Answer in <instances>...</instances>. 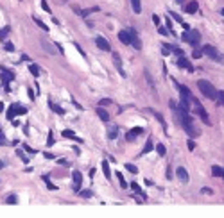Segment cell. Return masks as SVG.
I'll list each match as a JSON object with an SVG mask.
<instances>
[{"mask_svg":"<svg viewBox=\"0 0 224 218\" xmlns=\"http://www.w3.org/2000/svg\"><path fill=\"white\" fill-rule=\"evenodd\" d=\"M197 88H199V91H201L206 98H210V100H215V98H217V91H215V88H214L208 81H205V79L197 81Z\"/></svg>","mask_w":224,"mask_h":218,"instance_id":"1","label":"cell"},{"mask_svg":"<svg viewBox=\"0 0 224 218\" xmlns=\"http://www.w3.org/2000/svg\"><path fill=\"white\" fill-rule=\"evenodd\" d=\"M190 107H192V109H194V111H196V113H197V115L201 116V118H203V122H205V123L212 125V122H210V116L206 115L205 107H203V106H201V104H199V102H197V100L194 98V97H192V100H190Z\"/></svg>","mask_w":224,"mask_h":218,"instance_id":"2","label":"cell"},{"mask_svg":"<svg viewBox=\"0 0 224 218\" xmlns=\"http://www.w3.org/2000/svg\"><path fill=\"white\" fill-rule=\"evenodd\" d=\"M181 39L187 41V43H190V45H197L199 39H201V34L197 30H185L183 36H181Z\"/></svg>","mask_w":224,"mask_h":218,"instance_id":"3","label":"cell"},{"mask_svg":"<svg viewBox=\"0 0 224 218\" xmlns=\"http://www.w3.org/2000/svg\"><path fill=\"white\" fill-rule=\"evenodd\" d=\"M203 54H206V55L212 57V59H219V61H223V63H224V55H219L217 48L212 47V45H205V47H203Z\"/></svg>","mask_w":224,"mask_h":218,"instance_id":"4","label":"cell"},{"mask_svg":"<svg viewBox=\"0 0 224 218\" xmlns=\"http://www.w3.org/2000/svg\"><path fill=\"white\" fill-rule=\"evenodd\" d=\"M0 73H2V79H4V86H5V91H11V89H9V86H7V82H9V81H14V73H13L11 70L4 68V66H0Z\"/></svg>","mask_w":224,"mask_h":218,"instance_id":"5","label":"cell"},{"mask_svg":"<svg viewBox=\"0 0 224 218\" xmlns=\"http://www.w3.org/2000/svg\"><path fill=\"white\" fill-rule=\"evenodd\" d=\"M183 125V129L187 131V134L190 136V138H197L199 136V131L194 127V122H190V123H181Z\"/></svg>","mask_w":224,"mask_h":218,"instance_id":"6","label":"cell"},{"mask_svg":"<svg viewBox=\"0 0 224 218\" xmlns=\"http://www.w3.org/2000/svg\"><path fill=\"white\" fill-rule=\"evenodd\" d=\"M95 43H97V47H99L100 50H104V52H109V50H111V47H109L108 39H104L102 36H97V38H95Z\"/></svg>","mask_w":224,"mask_h":218,"instance_id":"7","label":"cell"},{"mask_svg":"<svg viewBox=\"0 0 224 218\" xmlns=\"http://www.w3.org/2000/svg\"><path fill=\"white\" fill-rule=\"evenodd\" d=\"M142 132H144V129H142V127H135V129L127 131V134H126V140H127V141H135V138H136L138 134H142Z\"/></svg>","mask_w":224,"mask_h":218,"instance_id":"8","label":"cell"},{"mask_svg":"<svg viewBox=\"0 0 224 218\" xmlns=\"http://www.w3.org/2000/svg\"><path fill=\"white\" fill-rule=\"evenodd\" d=\"M113 63H115V68L118 70V73H120L122 77H126V72H124V68H122V61H120V55H118V54H113Z\"/></svg>","mask_w":224,"mask_h":218,"instance_id":"9","label":"cell"},{"mask_svg":"<svg viewBox=\"0 0 224 218\" xmlns=\"http://www.w3.org/2000/svg\"><path fill=\"white\" fill-rule=\"evenodd\" d=\"M72 177H74V190H75V191H79L81 183H83V174H81V172H74V174H72Z\"/></svg>","mask_w":224,"mask_h":218,"instance_id":"10","label":"cell"},{"mask_svg":"<svg viewBox=\"0 0 224 218\" xmlns=\"http://www.w3.org/2000/svg\"><path fill=\"white\" fill-rule=\"evenodd\" d=\"M118 39L124 45H131V34H129V30H120L118 32Z\"/></svg>","mask_w":224,"mask_h":218,"instance_id":"11","label":"cell"},{"mask_svg":"<svg viewBox=\"0 0 224 218\" xmlns=\"http://www.w3.org/2000/svg\"><path fill=\"white\" fill-rule=\"evenodd\" d=\"M176 175L179 177V181H181V183H188V172H187L183 166H179V168L176 170Z\"/></svg>","mask_w":224,"mask_h":218,"instance_id":"12","label":"cell"},{"mask_svg":"<svg viewBox=\"0 0 224 218\" xmlns=\"http://www.w3.org/2000/svg\"><path fill=\"white\" fill-rule=\"evenodd\" d=\"M197 7H199V5H197V2H196V0H192V2H188L183 9H185L188 14H194V13H197Z\"/></svg>","mask_w":224,"mask_h":218,"instance_id":"13","label":"cell"},{"mask_svg":"<svg viewBox=\"0 0 224 218\" xmlns=\"http://www.w3.org/2000/svg\"><path fill=\"white\" fill-rule=\"evenodd\" d=\"M97 115H99V118H100L102 122H109V113H108L102 106H99V107H97Z\"/></svg>","mask_w":224,"mask_h":218,"instance_id":"14","label":"cell"},{"mask_svg":"<svg viewBox=\"0 0 224 218\" xmlns=\"http://www.w3.org/2000/svg\"><path fill=\"white\" fill-rule=\"evenodd\" d=\"M178 66H179V68H187V70L192 72V64H190V61H188L187 57H179V59H178Z\"/></svg>","mask_w":224,"mask_h":218,"instance_id":"15","label":"cell"},{"mask_svg":"<svg viewBox=\"0 0 224 218\" xmlns=\"http://www.w3.org/2000/svg\"><path fill=\"white\" fill-rule=\"evenodd\" d=\"M61 134H63V136H65L66 140H75V141H79V143L83 141V140H81L79 136H75V132H74V131H63Z\"/></svg>","mask_w":224,"mask_h":218,"instance_id":"16","label":"cell"},{"mask_svg":"<svg viewBox=\"0 0 224 218\" xmlns=\"http://www.w3.org/2000/svg\"><path fill=\"white\" fill-rule=\"evenodd\" d=\"M100 165H102V172H104L106 179H111V170H109V163H108V161H102Z\"/></svg>","mask_w":224,"mask_h":218,"instance_id":"17","label":"cell"},{"mask_svg":"<svg viewBox=\"0 0 224 218\" xmlns=\"http://www.w3.org/2000/svg\"><path fill=\"white\" fill-rule=\"evenodd\" d=\"M131 7H133V11H135L136 14L142 13V4H140V0H131Z\"/></svg>","mask_w":224,"mask_h":218,"instance_id":"18","label":"cell"},{"mask_svg":"<svg viewBox=\"0 0 224 218\" xmlns=\"http://www.w3.org/2000/svg\"><path fill=\"white\" fill-rule=\"evenodd\" d=\"M29 72H31L34 77H39V73H41V70H39L38 64H29Z\"/></svg>","mask_w":224,"mask_h":218,"instance_id":"19","label":"cell"},{"mask_svg":"<svg viewBox=\"0 0 224 218\" xmlns=\"http://www.w3.org/2000/svg\"><path fill=\"white\" fill-rule=\"evenodd\" d=\"M13 109H14V116H16V115H25V113H27V107H23V106H14V104H13Z\"/></svg>","mask_w":224,"mask_h":218,"instance_id":"20","label":"cell"},{"mask_svg":"<svg viewBox=\"0 0 224 218\" xmlns=\"http://www.w3.org/2000/svg\"><path fill=\"white\" fill-rule=\"evenodd\" d=\"M153 149H154V145H153V140L149 138V140L145 141V147H144V154H149V152H153Z\"/></svg>","mask_w":224,"mask_h":218,"instance_id":"21","label":"cell"},{"mask_svg":"<svg viewBox=\"0 0 224 218\" xmlns=\"http://www.w3.org/2000/svg\"><path fill=\"white\" fill-rule=\"evenodd\" d=\"M131 188H133V190H135V191H136V193H138L140 197H144V200H145V193L142 191V188H140V186H138L136 183H131Z\"/></svg>","mask_w":224,"mask_h":218,"instance_id":"22","label":"cell"},{"mask_svg":"<svg viewBox=\"0 0 224 218\" xmlns=\"http://www.w3.org/2000/svg\"><path fill=\"white\" fill-rule=\"evenodd\" d=\"M48 106H50V109H52L54 113H57V115H63V113H65V111H63V109H61L59 106H56L54 102H48Z\"/></svg>","mask_w":224,"mask_h":218,"instance_id":"23","label":"cell"},{"mask_svg":"<svg viewBox=\"0 0 224 218\" xmlns=\"http://www.w3.org/2000/svg\"><path fill=\"white\" fill-rule=\"evenodd\" d=\"M212 174H214V175H215V177H223V168H221V166H217V165H215V166H214V168H212Z\"/></svg>","mask_w":224,"mask_h":218,"instance_id":"24","label":"cell"},{"mask_svg":"<svg viewBox=\"0 0 224 218\" xmlns=\"http://www.w3.org/2000/svg\"><path fill=\"white\" fill-rule=\"evenodd\" d=\"M41 179H43V181H45V184H47V188H48V190H57V186H54V184H52V183H50V179H48V177H47V175H43V177H41Z\"/></svg>","mask_w":224,"mask_h":218,"instance_id":"25","label":"cell"},{"mask_svg":"<svg viewBox=\"0 0 224 218\" xmlns=\"http://www.w3.org/2000/svg\"><path fill=\"white\" fill-rule=\"evenodd\" d=\"M126 170L131 172V174H138V168H136L135 165H131V163H126Z\"/></svg>","mask_w":224,"mask_h":218,"instance_id":"26","label":"cell"},{"mask_svg":"<svg viewBox=\"0 0 224 218\" xmlns=\"http://www.w3.org/2000/svg\"><path fill=\"white\" fill-rule=\"evenodd\" d=\"M215 100L219 102V106L224 107V91H217V98H215Z\"/></svg>","mask_w":224,"mask_h":218,"instance_id":"27","label":"cell"},{"mask_svg":"<svg viewBox=\"0 0 224 218\" xmlns=\"http://www.w3.org/2000/svg\"><path fill=\"white\" fill-rule=\"evenodd\" d=\"M117 179H118V183H120V186H122V188H127V183H126V179L122 177V174H118V172H117Z\"/></svg>","mask_w":224,"mask_h":218,"instance_id":"28","label":"cell"},{"mask_svg":"<svg viewBox=\"0 0 224 218\" xmlns=\"http://www.w3.org/2000/svg\"><path fill=\"white\" fill-rule=\"evenodd\" d=\"M7 34H9V27L0 29V39H5V38H7Z\"/></svg>","mask_w":224,"mask_h":218,"instance_id":"29","label":"cell"},{"mask_svg":"<svg viewBox=\"0 0 224 218\" xmlns=\"http://www.w3.org/2000/svg\"><path fill=\"white\" fill-rule=\"evenodd\" d=\"M169 16H170V18H174L176 21H179V23H183V20H181V16H179L178 13H172V11H170V13H169Z\"/></svg>","mask_w":224,"mask_h":218,"instance_id":"30","label":"cell"},{"mask_svg":"<svg viewBox=\"0 0 224 218\" xmlns=\"http://www.w3.org/2000/svg\"><path fill=\"white\" fill-rule=\"evenodd\" d=\"M47 145H48V147H52V145H54V132H52V131H48V140H47Z\"/></svg>","mask_w":224,"mask_h":218,"instance_id":"31","label":"cell"},{"mask_svg":"<svg viewBox=\"0 0 224 218\" xmlns=\"http://www.w3.org/2000/svg\"><path fill=\"white\" fill-rule=\"evenodd\" d=\"M5 202H7V204H16L18 199H16V195H9V197L5 199Z\"/></svg>","mask_w":224,"mask_h":218,"instance_id":"32","label":"cell"},{"mask_svg":"<svg viewBox=\"0 0 224 218\" xmlns=\"http://www.w3.org/2000/svg\"><path fill=\"white\" fill-rule=\"evenodd\" d=\"M108 138H109V140H115V138H117V127H115V129H109Z\"/></svg>","mask_w":224,"mask_h":218,"instance_id":"33","label":"cell"},{"mask_svg":"<svg viewBox=\"0 0 224 218\" xmlns=\"http://www.w3.org/2000/svg\"><path fill=\"white\" fill-rule=\"evenodd\" d=\"M156 150H158V154H160V156H165V152H167V150H165V147H163L161 143H158V147H156Z\"/></svg>","mask_w":224,"mask_h":218,"instance_id":"34","label":"cell"},{"mask_svg":"<svg viewBox=\"0 0 224 218\" xmlns=\"http://www.w3.org/2000/svg\"><path fill=\"white\" fill-rule=\"evenodd\" d=\"M34 21H36V23H38V27H41L43 30H48V27H47V25H45V23H43L41 20H38V18H34Z\"/></svg>","mask_w":224,"mask_h":218,"instance_id":"35","label":"cell"},{"mask_svg":"<svg viewBox=\"0 0 224 218\" xmlns=\"http://www.w3.org/2000/svg\"><path fill=\"white\" fill-rule=\"evenodd\" d=\"M16 154H18V157H20V159H22V161H23V163H29V159H27V157H25V154H23V152H22V150H16Z\"/></svg>","mask_w":224,"mask_h":218,"instance_id":"36","label":"cell"},{"mask_svg":"<svg viewBox=\"0 0 224 218\" xmlns=\"http://www.w3.org/2000/svg\"><path fill=\"white\" fill-rule=\"evenodd\" d=\"M109 104H113V100H109V98H102L99 102V106H109Z\"/></svg>","mask_w":224,"mask_h":218,"instance_id":"37","label":"cell"},{"mask_svg":"<svg viewBox=\"0 0 224 218\" xmlns=\"http://www.w3.org/2000/svg\"><path fill=\"white\" fill-rule=\"evenodd\" d=\"M7 118H9V120H14V109H13V106H11L9 111H7Z\"/></svg>","mask_w":224,"mask_h":218,"instance_id":"38","label":"cell"},{"mask_svg":"<svg viewBox=\"0 0 224 218\" xmlns=\"http://www.w3.org/2000/svg\"><path fill=\"white\" fill-rule=\"evenodd\" d=\"M4 48H5L7 52H13V50H14V45H13V43H5V45H4Z\"/></svg>","mask_w":224,"mask_h":218,"instance_id":"39","label":"cell"},{"mask_svg":"<svg viewBox=\"0 0 224 218\" xmlns=\"http://www.w3.org/2000/svg\"><path fill=\"white\" fill-rule=\"evenodd\" d=\"M81 197H84V199H90V197H92V191H90V190H84V191H81Z\"/></svg>","mask_w":224,"mask_h":218,"instance_id":"40","label":"cell"},{"mask_svg":"<svg viewBox=\"0 0 224 218\" xmlns=\"http://www.w3.org/2000/svg\"><path fill=\"white\" fill-rule=\"evenodd\" d=\"M41 7H43V11H47V13H50V7H48V4H47V0H41Z\"/></svg>","mask_w":224,"mask_h":218,"instance_id":"41","label":"cell"},{"mask_svg":"<svg viewBox=\"0 0 224 218\" xmlns=\"http://www.w3.org/2000/svg\"><path fill=\"white\" fill-rule=\"evenodd\" d=\"M153 20H154V23H156V27H160V23H161V20H160V16H158V14H153Z\"/></svg>","mask_w":224,"mask_h":218,"instance_id":"42","label":"cell"},{"mask_svg":"<svg viewBox=\"0 0 224 218\" xmlns=\"http://www.w3.org/2000/svg\"><path fill=\"white\" fill-rule=\"evenodd\" d=\"M192 55H194L196 59H199V57L203 55V50H194V54H192Z\"/></svg>","mask_w":224,"mask_h":218,"instance_id":"43","label":"cell"},{"mask_svg":"<svg viewBox=\"0 0 224 218\" xmlns=\"http://www.w3.org/2000/svg\"><path fill=\"white\" fill-rule=\"evenodd\" d=\"M23 150H27L29 154H36V150H34V149H31L29 145H23Z\"/></svg>","mask_w":224,"mask_h":218,"instance_id":"44","label":"cell"},{"mask_svg":"<svg viewBox=\"0 0 224 218\" xmlns=\"http://www.w3.org/2000/svg\"><path fill=\"white\" fill-rule=\"evenodd\" d=\"M158 32H160L161 36H167V29H165V27H158Z\"/></svg>","mask_w":224,"mask_h":218,"instance_id":"45","label":"cell"},{"mask_svg":"<svg viewBox=\"0 0 224 218\" xmlns=\"http://www.w3.org/2000/svg\"><path fill=\"white\" fill-rule=\"evenodd\" d=\"M201 193H205V195H212L214 191H212L210 188H203V190H201Z\"/></svg>","mask_w":224,"mask_h":218,"instance_id":"46","label":"cell"},{"mask_svg":"<svg viewBox=\"0 0 224 218\" xmlns=\"http://www.w3.org/2000/svg\"><path fill=\"white\" fill-rule=\"evenodd\" d=\"M188 149H190V150H194V149H196V143H194V141H192V140H190V141H188Z\"/></svg>","mask_w":224,"mask_h":218,"instance_id":"47","label":"cell"},{"mask_svg":"<svg viewBox=\"0 0 224 218\" xmlns=\"http://www.w3.org/2000/svg\"><path fill=\"white\" fill-rule=\"evenodd\" d=\"M167 27H169V29L172 30V34H174V29H172V21H170V20H167Z\"/></svg>","mask_w":224,"mask_h":218,"instance_id":"48","label":"cell"},{"mask_svg":"<svg viewBox=\"0 0 224 218\" xmlns=\"http://www.w3.org/2000/svg\"><path fill=\"white\" fill-rule=\"evenodd\" d=\"M27 93H29V98H31V100H34V93H32V91H31V88H29V89H27Z\"/></svg>","mask_w":224,"mask_h":218,"instance_id":"49","label":"cell"},{"mask_svg":"<svg viewBox=\"0 0 224 218\" xmlns=\"http://www.w3.org/2000/svg\"><path fill=\"white\" fill-rule=\"evenodd\" d=\"M11 123H13V127H18V125H20V122H18V120H11Z\"/></svg>","mask_w":224,"mask_h":218,"instance_id":"50","label":"cell"},{"mask_svg":"<svg viewBox=\"0 0 224 218\" xmlns=\"http://www.w3.org/2000/svg\"><path fill=\"white\" fill-rule=\"evenodd\" d=\"M45 157H47V159H54V156H52V154H48V152H45Z\"/></svg>","mask_w":224,"mask_h":218,"instance_id":"51","label":"cell"},{"mask_svg":"<svg viewBox=\"0 0 224 218\" xmlns=\"http://www.w3.org/2000/svg\"><path fill=\"white\" fill-rule=\"evenodd\" d=\"M0 113H4V104L0 102Z\"/></svg>","mask_w":224,"mask_h":218,"instance_id":"52","label":"cell"},{"mask_svg":"<svg viewBox=\"0 0 224 218\" xmlns=\"http://www.w3.org/2000/svg\"><path fill=\"white\" fill-rule=\"evenodd\" d=\"M221 14H223V16H224V7H223V9H221Z\"/></svg>","mask_w":224,"mask_h":218,"instance_id":"53","label":"cell"},{"mask_svg":"<svg viewBox=\"0 0 224 218\" xmlns=\"http://www.w3.org/2000/svg\"><path fill=\"white\" fill-rule=\"evenodd\" d=\"M0 168H4V163H2V161H0Z\"/></svg>","mask_w":224,"mask_h":218,"instance_id":"54","label":"cell"},{"mask_svg":"<svg viewBox=\"0 0 224 218\" xmlns=\"http://www.w3.org/2000/svg\"><path fill=\"white\" fill-rule=\"evenodd\" d=\"M223 179H224V168H223Z\"/></svg>","mask_w":224,"mask_h":218,"instance_id":"55","label":"cell"},{"mask_svg":"<svg viewBox=\"0 0 224 218\" xmlns=\"http://www.w3.org/2000/svg\"><path fill=\"white\" fill-rule=\"evenodd\" d=\"M178 2H183V0H178Z\"/></svg>","mask_w":224,"mask_h":218,"instance_id":"56","label":"cell"}]
</instances>
